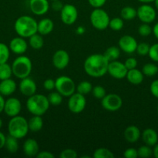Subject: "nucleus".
Returning a JSON list of instances; mask_svg holds the SVG:
<instances>
[{
  "mask_svg": "<svg viewBox=\"0 0 158 158\" xmlns=\"http://www.w3.org/2000/svg\"><path fill=\"white\" fill-rule=\"evenodd\" d=\"M91 93H92L93 97H94L95 99H98V100H102V99L106 95V91H105V89L103 87V86H100V85L94 86V87L92 88Z\"/></svg>",
  "mask_w": 158,
  "mask_h": 158,
  "instance_id": "obj_38",
  "label": "nucleus"
},
{
  "mask_svg": "<svg viewBox=\"0 0 158 158\" xmlns=\"http://www.w3.org/2000/svg\"><path fill=\"white\" fill-rule=\"evenodd\" d=\"M68 107L73 114H80L86 106V99L85 95L76 92L68 97Z\"/></svg>",
  "mask_w": 158,
  "mask_h": 158,
  "instance_id": "obj_9",
  "label": "nucleus"
},
{
  "mask_svg": "<svg viewBox=\"0 0 158 158\" xmlns=\"http://www.w3.org/2000/svg\"><path fill=\"white\" fill-rule=\"evenodd\" d=\"M138 157L141 158H149L153 155V150L151 149V147L143 145L139 148L137 150Z\"/></svg>",
  "mask_w": 158,
  "mask_h": 158,
  "instance_id": "obj_37",
  "label": "nucleus"
},
{
  "mask_svg": "<svg viewBox=\"0 0 158 158\" xmlns=\"http://www.w3.org/2000/svg\"><path fill=\"white\" fill-rule=\"evenodd\" d=\"M124 64H125V67L127 68V69L129 70V69L136 68V66H137L138 65V62L137 60H136L135 58H133V57H129V58L125 60V61L124 62Z\"/></svg>",
  "mask_w": 158,
  "mask_h": 158,
  "instance_id": "obj_43",
  "label": "nucleus"
},
{
  "mask_svg": "<svg viewBox=\"0 0 158 158\" xmlns=\"http://www.w3.org/2000/svg\"><path fill=\"white\" fill-rule=\"evenodd\" d=\"M142 73L147 77H154L158 73V66L154 63H146L142 68Z\"/></svg>",
  "mask_w": 158,
  "mask_h": 158,
  "instance_id": "obj_33",
  "label": "nucleus"
},
{
  "mask_svg": "<svg viewBox=\"0 0 158 158\" xmlns=\"http://www.w3.org/2000/svg\"><path fill=\"white\" fill-rule=\"evenodd\" d=\"M5 101H6V100H5L4 97L0 94V114H1L2 112H3V110H4Z\"/></svg>",
  "mask_w": 158,
  "mask_h": 158,
  "instance_id": "obj_51",
  "label": "nucleus"
},
{
  "mask_svg": "<svg viewBox=\"0 0 158 158\" xmlns=\"http://www.w3.org/2000/svg\"><path fill=\"white\" fill-rule=\"evenodd\" d=\"M141 137L146 145L153 147L158 143V134L155 130L152 128L145 129L141 133Z\"/></svg>",
  "mask_w": 158,
  "mask_h": 158,
  "instance_id": "obj_21",
  "label": "nucleus"
},
{
  "mask_svg": "<svg viewBox=\"0 0 158 158\" xmlns=\"http://www.w3.org/2000/svg\"><path fill=\"white\" fill-rule=\"evenodd\" d=\"M63 96L60 93L56 91H50L47 96V99L49 100L50 104L52 106H59L61 104L63 101Z\"/></svg>",
  "mask_w": 158,
  "mask_h": 158,
  "instance_id": "obj_30",
  "label": "nucleus"
},
{
  "mask_svg": "<svg viewBox=\"0 0 158 158\" xmlns=\"http://www.w3.org/2000/svg\"><path fill=\"white\" fill-rule=\"evenodd\" d=\"M110 18L106 11L102 8H96L91 12L90 22L94 29L97 30H105L108 27Z\"/></svg>",
  "mask_w": 158,
  "mask_h": 158,
  "instance_id": "obj_6",
  "label": "nucleus"
},
{
  "mask_svg": "<svg viewBox=\"0 0 158 158\" xmlns=\"http://www.w3.org/2000/svg\"><path fill=\"white\" fill-rule=\"evenodd\" d=\"M153 35H154V36L158 40V23H156V24L153 26Z\"/></svg>",
  "mask_w": 158,
  "mask_h": 158,
  "instance_id": "obj_52",
  "label": "nucleus"
},
{
  "mask_svg": "<svg viewBox=\"0 0 158 158\" xmlns=\"http://www.w3.org/2000/svg\"><path fill=\"white\" fill-rule=\"evenodd\" d=\"M92 85L89 81L87 80H84L79 83V84L76 86V91L79 94H82V95H87L89 93L91 92L92 90Z\"/></svg>",
  "mask_w": 158,
  "mask_h": 158,
  "instance_id": "obj_31",
  "label": "nucleus"
},
{
  "mask_svg": "<svg viewBox=\"0 0 158 158\" xmlns=\"http://www.w3.org/2000/svg\"><path fill=\"white\" fill-rule=\"evenodd\" d=\"M14 29L19 36L29 38L37 32V22L29 15H21L15 20Z\"/></svg>",
  "mask_w": 158,
  "mask_h": 158,
  "instance_id": "obj_2",
  "label": "nucleus"
},
{
  "mask_svg": "<svg viewBox=\"0 0 158 158\" xmlns=\"http://www.w3.org/2000/svg\"><path fill=\"white\" fill-rule=\"evenodd\" d=\"M120 53L121 49H119V47L112 46L108 47L105 51L103 55L108 60V62H111L114 61V60H117L119 58V56H120Z\"/></svg>",
  "mask_w": 158,
  "mask_h": 158,
  "instance_id": "obj_28",
  "label": "nucleus"
},
{
  "mask_svg": "<svg viewBox=\"0 0 158 158\" xmlns=\"http://www.w3.org/2000/svg\"><path fill=\"white\" fill-rule=\"evenodd\" d=\"M9 47L11 52H13L14 54L19 56L23 55L27 50L28 43L23 37H15L10 41Z\"/></svg>",
  "mask_w": 158,
  "mask_h": 158,
  "instance_id": "obj_16",
  "label": "nucleus"
},
{
  "mask_svg": "<svg viewBox=\"0 0 158 158\" xmlns=\"http://www.w3.org/2000/svg\"><path fill=\"white\" fill-rule=\"evenodd\" d=\"M4 148L10 154H15V153H16L17 151L19 150L18 139L9 135L8 137H6Z\"/></svg>",
  "mask_w": 158,
  "mask_h": 158,
  "instance_id": "obj_27",
  "label": "nucleus"
},
{
  "mask_svg": "<svg viewBox=\"0 0 158 158\" xmlns=\"http://www.w3.org/2000/svg\"><path fill=\"white\" fill-rule=\"evenodd\" d=\"M43 44H44V40L43 35L39 34L38 32L29 37V45L32 49L38 50L43 48Z\"/></svg>",
  "mask_w": 158,
  "mask_h": 158,
  "instance_id": "obj_26",
  "label": "nucleus"
},
{
  "mask_svg": "<svg viewBox=\"0 0 158 158\" xmlns=\"http://www.w3.org/2000/svg\"><path fill=\"white\" fill-rule=\"evenodd\" d=\"M63 3L60 2V0H56V1H52L51 3V8L55 12H60V10L63 8Z\"/></svg>",
  "mask_w": 158,
  "mask_h": 158,
  "instance_id": "obj_48",
  "label": "nucleus"
},
{
  "mask_svg": "<svg viewBox=\"0 0 158 158\" xmlns=\"http://www.w3.org/2000/svg\"><path fill=\"white\" fill-rule=\"evenodd\" d=\"M150 47V46L147 43H138L136 52H137L138 55L141 56H145L148 55Z\"/></svg>",
  "mask_w": 158,
  "mask_h": 158,
  "instance_id": "obj_40",
  "label": "nucleus"
},
{
  "mask_svg": "<svg viewBox=\"0 0 158 158\" xmlns=\"http://www.w3.org/2000/svg\"><path fill=\"white\" fill-rule=\"evenodd\" d=\"M120 17L123 20H133L136 17V9L132 6H125L121 9Z\"/></svg>",
  "mask_w": 158,
  "mask_h": 158,
  "instance_id": "obj_29",
  "label": "nucleus"
},
{
  "mask_svg": "<svg viewBox=\"0 0 158 158\" xmlns=\"http://www.w3.org/2000/svg\"><path fill=\"white\" fill-rule=\"evenodd\" d=\"M23 150L25 155L29 157H36L40 151L38 143L33 138H28L25 140L23 143Z\"/></svg>",
  "mask_w": 158,
  "mask_h": 158,
  "instance_id": "obj_20",
  "label": "nucleus"
},
{
  "mask_svg": "<svg viewBox=\"0 0 158 158\" xmlns=\"http://www.w3.org/2000/svg\"><path fill=\"white\" fill-rule=\"evenodd\" d=\"M10 56V49L6 44L0 43V64L7 63Z\"/></svg>",
  "mask_w": 158,
  "mask_h": 158,
  "instance_id": "obj_35",
  "label": "nucleus"
},
{
  "mask_svg": "<svg viewBox=\"0 0 158 158\" xmlns=\"http://www.w3.org/2000/svg\"><path fill=\"white\" fill-rule=\"evenodd\" d=\"M20 93L26 97H30L37 92V86L36 82L29 77L22 79L19 85Z\"/></svg>",
  "mask_w": 158,
  "mask_h": 158,
  "instance_id": "obj_17",
  "label": "nucleus"
},
{
  "mask_svg": "<svg viewBox=\"0 0 158 158\" xmlns=\"http://www.w3.org/2000/svg\"><path fill=\"white\" fill-rule=\"evenodd\" d=\"M2 120L1 118H0V129H1L2 128Z\"/></svg>",
  "mask_w": 158,
  "mask_h": 158,
  "instance_id": "obj_57",
  "label": "nucleus"
},
{
  "mask_svg": "<svg viewBox=\"0 0 158 158\" xmlns=\"http://www.w3.org/2000/svg\"><path fill=\"white\" fill-rule=\"evenodd\" d=\"M12 75L16 78L22 79L28 77L30 75L33 69V63L30 59L24 55H20L12 62Z\"/></svg>",
  "mask_w": 158,
  "mask_h": 158,
  "instance_id": "obj_5",
  "label": "nucleus"
},
{
  "mask_svg": "<svg viewBox=\"0 0 158 158\" xmlns=\"http://www.w3.org/2000/svg\"><path fill=\"white\" fill-rule=\"evenodd\" d=\"M154 6H155V8L156 9V10H158V0H154Z\"/></svg>",
  "mask_w": 158,
  "mask_h": 158,
  "instance_id": "obj_56",
  "label": "nucleus"
},
{
  "mask_svg": "<svg viewBox=\"0 0 158 158\" xmlns=\"http://www.w3.org/2000/svg\"><path fill=\"white\" fill-rule=\"evenodd\" d=\"M54 28V23L50 19L44 18L37 23V32L42 35L50 33Z\"/></svg>",
  "mask_w": 158,
  "mask_h": 158,
  "instance_id": "obj_23",
  "label": "nucleus"
},
{
  "mask_svg": "<svg viewBox=\"0 0 158 158\" xmlns=\"http://www.w3.org/2000/svg\"><path fill=\"white\" fill-rule=\"evenodd\" d=\"M43 126V120L42 116L33 115V117L28 120L29 130L32 132H38L42 130Z\"/></svg>",
  "mask_w": 158,
  "mask_h": 158,
  "instance_id": "obj_25",
  "label": "nucleus"
},
{
  "mask_svg": "<svg viewBox=\"0 0 158 158\" xmlns=\"http://www.w3.org/2000/svg\"><path fill=\"white\" fill-rule=\"evenodd\" d=\"M124 157L125 158H137L138 157V152L137 150L133 148H127L123 153Z\"/></svg>",
  "mask_w": 158,
  "mask_h": 158,
  "instance_id": "obj_44",
  "label": "nucleus"
},
{
  "mask_svg": "<svg viewBox=\"0 0 158 158\" xmlns=\"http://www.w3.org/2000/svg\"><path fill=\"white\" fill-rule=\"evenodd\" d=\"M125 78L127 79L129 83H130L133 85H139L144 79V75L139 69H132L128 70L127 72Z\"/></svg>",
  "mask_w": 158,
  "mask_h": 158,
  "instance_id": "obj_24",
  "label": "nucleus"
},
{
  "mask_svg": "<svg viewBox=\"0 0 158 158\" xmlns=\"http://www.w3.org/2000/svg\"><path fill=\"white\" fill-rule=\"evenodd\" d=\"M148 56L153 62L158 63V43L150 46Z\"/></svg>",
  "mask_w": 158,
  "mask_h": 158,
  "instance_id": "obj_41",
  "label": "nucleus"
},
{
  "mask_svg": "<svg viewBox=\"0 0 158 158\" xmlns=\"http://www.w3.org/2000/svg\"><path fill=\"white\" fill-rule=\"evenodd\" d=\"M101 105L105 110L109 112H116L122 107V99L118 94H106L101 100Z\"/></svg>",
  "mask_w": 158,
  "mask_h": 158,
  "instance_id": "obj_8",
  "label": "nucleus"
},
{
  "mask_svg": "<svg viewBox=\"0 0 158 158\" xmlns=\"http://www.w3.org/2000/svg\"><path fill=\"white\" fill-rule=\"evenodd\" d=\"M153 155L154 156V157L158 158V143L156 145L153 146Z\"/></svg>",
  "mask_w": 158,
  "mask_h": 158,
  "instance_id": "obj_53",
  "label": "nucleus"
},
{
  "mask_svg": "<svg viewBox=\"0 0 158 158\" xmlns=\"http://www.w3.org/2000/svg\"><path fill=\"white\" fill-rule=\"evenodd\" d=\"M29 131L28 120L25 117L20 115L11 117L8 123L9 135L20 140L24 138Z\"/></svg>",
  "mask_w": 158,
  "mask_h": 158,
  "instance_id": "obj_4",
  "label": "nucleus"
},
{
  "mask_svg": "<svg viewBox=\"0 0 158 158\" xmlns=\"http://www.w3.org/2000/svg\"><path fill=\"white\" fill-rule=\"evenodd\" d=\"M37 158H54V154H52L50 151H39L38 154L36 156Z\"/></svg>",
  "mask_w": 158,
  "mask_h": 158,
  "instance_id": "obj_49",
  "label": "nucleus"
},
{
  "mask_svg": "<svg viewBox=\"0 0 158 158\" xmlns=\"http://www.w3.org/2000/svg\"><path fill=\"white\" fill-rule=\"evenodd\" d=\"M88 1L91 7L96 9V8H102L105 4L107 0H88Z\"/></svg>",
  "mask_w": 158,
  "mask_h": 158,
  "instance_id": "obj_47",
  "label": "nucleus"
},
{
  "mask_svg": "<svg viewBox=\"0 0 158 158\" xmlns=\"http://www.w3.org/2000/svg\"><path fill=\"white\" fill-rule=\"evenodd\" d=\"M118 45L121 51L125 53L131 54L136 52L138 43L136 39L132 35H124L119 39Z\"/></svg>",
  "mask_w": 158,
  "mask_h": 158,
  "instance_id": "obj_13",
  "label": "nucleus"
},
{
  "mask_svg": "<svg viewBox=\"0 0 158 158\" xmlns=\"http://www.w3.org/2000/svg\"><path fill=\"white\" fill-rule=\"evenodd\" d=\"M17 88L16 83L12 79L0 80V94L3 97H9L15 92Z\"/></svg>",
  "mask_w": 158,
  "mask_h": 158,
  "instance_id": "obj_19",
  "label": "nucleus"
},
{
  "mask_svg": "<svg viewBox=\"0 0 158 158\" xmlns=\"http://www.w3.org/2000/svg\"><path fill=\"white\" fill-rule=\"evenodd\" d=\"M70 63V56L66 50L58 49L54 53L52 57V63L57 69H65Z\"/></svg>",
  "mask_w": 158,
  "mask_h": 158,
  "instance_id": "obj_14",
  "label": "nucleus"
},
{
  "mask_svg": "<svg viewBox=\"0 0 158 158\" xmlns=\"http://www.w3.org/2000/svg\"><path fill=\"white\" fill-rule=\"evenodd\" d=\"M29 9L36 15H45L50 9L48 0H29Z\"/></svg>",
  "mask_w": 158,
  "mask_h": 158,
  "instance_id": "obj_18",
  "label": "nucleus"
},
{
  "mask_svg": "<svg viewBox=\"0 0 158 158\" xmlns=\"http://www.w3.org/2000/svg\"><path fill=\"white\" fill-rule=\"evenodd\" d=\"M6 137L2 132L0 131V149L3 148L5 147V143H6Z\"/></svg>",
  "mask_w": 158,
  "mask_h": 158,
  "instance_id": "obj_50",
  "label": "nucleus"
},
{
  "mask_svg": "<svg viewBox=\"0 0 158 158\" xmlns=\"http://www.w3.org/2000/svg\"><path fill=\"white\" fill-rule=\"evenodd\" d=\"M124 22L121 17H115L109 21L108 27L113 31H120L123 28Z\"/></svg>",
  "mask_w": 158,
  "mask_h": 158,
  "instance_id": "obj_36",
  "label": "nucleus"
},
{
  "mask_svg": "<svg viewBox=\"0 0 158 158\" xmlns=\"http://www.w3.org/2000/svg\"><path fill=\"white\" fill-rule=\"evenodd\" d=\"M128 69L125 67L124 63H122L118 60L111 61L108 63V72L107 73L109 74L112 78L116 80H122L125 78Z\"/></svg>",
  "mask_w": 158,
  "mask_h": 158,
  "instance_id": "obj_12",
  "label": "nucleus"
},
{
  "mask_svg": "<svg viewBox=\"0 0 158 158\" xmlns=\"http://www.w3.org/2000/svg\"><path fill=\"white\" fill-rule=\"evenodd\" d=\"M47 97L40 94H35L28 97L26 106L27 110L32 115L43 116L46 114L50 107Z\"/></svg>",
  "mask_w": 158,
  "mask_h": 158,
  "instance_id": "obj_3",
  "label": "nucleus"
},
{
  "mask_svg": "<svg viewBox=\"0 0 158 158\" xmlns=\"http://www.w3.org/2000/svg\"><path fill=\"white\" fill-rule=\"evenodd\" d=\"M138 32L143 37L149 36L153 32V28L148 23H143L138 28Z\"/></svg>",
  "mask_w": 158,
  "mask_h": 158,
  "instance_id": "obj_39",
  "label": "nucleus"
},
{
  "mask_svg": "<svg viewBox=\"0 0 158 158\" xmlns=\"http://www.w3.org/2000/svg\"><path fill=\"white\" fill-rule=\"evenodd\" d=\"M157 113H158V105H157Z\"/></svg>",
  "mask_w": 158,
  "mask_h": 158,
  "instance_id": "obj_59",
  "label": "nucleus"
},
{
  "mask_svg": "<svg viewBox=\"0 0 158 158\" xmlns=\"http://www.w3.org/2000/svg\"><path fill=\"white\" fill-rule=\"evenodd\" d=\"M12 75V70L11 65L7 63L0 64V80L11 78Z\"/></svg>",
  "mask_w": 158,
  "mask_h": 158,
  "instance_id": "obj_32",
  "label": "nucleus"
},
{
  "mask_svg": "<svg viewBox=\"0 0 158 158\" xmlns=\"http://www.w3.org/2000/svg\"><path fill=\"white\" fill-rule=\"evenodd\" d=\"M60 12L62 23L67 26H71L74 24L78 17V11L77 8L72 4L64 5Z\"/></svg>",
  "mask_w": 158,
  "mask_h": 158,
  "instance_id": "obj_10",
  "label": "nucleus"
},
{
  "mask_svg": "<svg viewBox=\"0 0 158 158\" xmlns=\"http://www.w3.org/2000/svg\"><path fill=\"white\" fill-rule=\"evenodd\" d=\"M59 157L60 158H77V151L73 149H64L60 152Z\"/></svg>",
  "mask_w": 158,
  "mask_h": 158,
  "instance_id": "obj_42",
  "label": "nucleus"
},
{
  "mask_svg": "<svg viewBox=\"0 0 158 158\" xmlns=\"http://www.w3.org/2000/svg\"><path fill=\"white\" fill-rule=\"evenodd\" d=\"M137 1L139 2H141V3H143V4H148V3L153 2H154V0H137Z\"/></svg>",
  "mask_w": 158,
  "mask_h": 158,
  "instance_id": "obj_55",
  "label": "nucleus"
},
{
  "mask_svg": "<svg viewBox=\"0 0 158 158\" xmlns=\"http://www.w3.org/2000/svg\"><path fill=\"white\" fill-rule=\"evenodd\" d=\"M150 90L152 95L158 99V80H153L150 86Z\"/></svg>",
  "mask_w": 158,
  "mask_h": 158,
  "instance_id": "obj_46",
  "label": "nucleus"
},
{
  "mask_svg": "<svg viewBox=\"0 0 158 158\" xmlns=\"http://www.w3.org/2000/svg\"><path fill=\"white\" fill-rule=\"evenodd\" d=\"M108 63L109 62L103 54H91L85 59L84 69L89 77L99 78L107 73Z\"/></svg>",
  "mask_w": 158,
  "mask_h": 158,
  "instance_id": "obj_1",
  "label": "nucleus"
},
{
  "mask_svg": "<svg viewBox=\"0 0 158 158\" xmlns=\"http://www.w3.org/2000/svg\"><path fill=\"white\" fill-rule=\"evenodd\" d=\"M156 16V12L154 8L148 4H143L136 9V17L143 23H153Z\"/></svg>",
  "mask_w": 158,
  "mask_h": 158,
  "instance_id": "obj_11",
  "label": "nucleus"
},
{
  "mask_svg": "<svg viewBox=\"0 0 158 158\" xmlns=\"http://www.w3.org/2000/svg\"><path fill=\"white\" fill-rule=\"evenodd\" d=\"M55 89L64 97H69L76 91L74 80L68 76H60L55 80Z\"/></svg>",
  "mask_w": 158,
  "mask_h": 158,
  "instance_id": "obj_7",
  "label": "nucleus"
},
{
  "mask_svg": "<svg viewBox=\"0 0 158 158\" xmlns=\"http://www.w3.org/2000/svg\"><path fill=\"white\" fill-rule=\"evenodd\" d=\"M50 1H56V0H50Z\"/></svg>",
  "mask_w": 158,
  "mask_h": 158,
  "instance_id": "obj_58",
  "label": "nucleus"
},
{
  "mask_svg": "<svg viewBox=\"0 0 158 158\" xmlns=\"http://www.w3.org/2000/svg\"><path fill=\"white\" fill-rule=\"evenodd\" d=\"M94 158H114L115 154L107 148H100L96 149L93 154Z\"/></svg>",
  "mask_w": 158,
  "mask_h": 158,
  "instance_id": "obj_34",
  "label": "nucleus"
},
{
  "mask_svg": "<svg viewBox=\"0 0 158 158\" xmlns=\"http://www.w3.org/2000/svg\"><path fill=\"white\" fill-rule=\"evenodd\" d=\"M141 137V132L139 127L135 125H131L125 128L124 131V138L127 142L133 143L137 142Z\"/></svg>",
  "mask_w": 158,
  "mask_h": 158,
  "instance_id": "obj_22",
  "label": "nucleus"
},
{
  "mask_svg": "<svg viewBox=\"0 0 158 158\" xmlns=\"http://www.w3.org/2000/svg\"><path fill=\"white\" fill-rule=\"evenodd\" d=\"M22 110V103L18 98L9 97L5 101L4 112L8 117H12L20 114Z\"/></svg>",
  "mask_w": 158,
  "mask_h": 158,
  "instance_id": "obj_15",
  "label": "nucleus"
},
{
  "mask_svg": "<svg viewBox=\"0 0 158 158\" xmlns=\"http://www.w3.org/2000/svg\"><path fill=\"white\" fill-rule=\"evenodd\" d=\"M43 88L47 91H53L55 89V80L53 79H46L43 82Z\"/></svg>",
  "mask_w": 158,
  "mask_h": 158,
  "instance_id": "obj_45",
  "label": "nucleus"
},
{
  "mask_svg": "<svg viewBox=\"0 0 158 158\" xmlns=\"http://www.w3.org/2000/svg\"><path fill=\"white\" fill-rule=\"evenodd\" d=\"M85 29H84L82 26H79V27L77 28V33L80 34V35L83 34L84 32H85Z\"/></svg>",
  "mask_w": 158,
  "mask_h": 158,
  "instance_id": "obj_54",
  "label": "nucleus"
}]
</instances>
